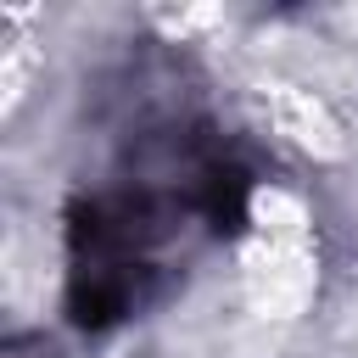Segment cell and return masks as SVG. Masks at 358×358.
Segmentation results:
<instances>
[{"label": "cell", "instance_id": "6da1fadb", "mask_svg": "<svg viewBox=\"0 0 358 358\" xmlns=\"http://www.w3.org/2000/svg\"><path fill=\"white\" fill-rule=\"evenodd\" d=\"M213 145L201 151V162ZM201 162L190 168L185 185L157 190V185H95L67 201V319L78 330H112L134 319L168 274L173 241L196 224V179Z\"/></svg>", "mask_w": 358, "mask_h": 358}]
</instances>
